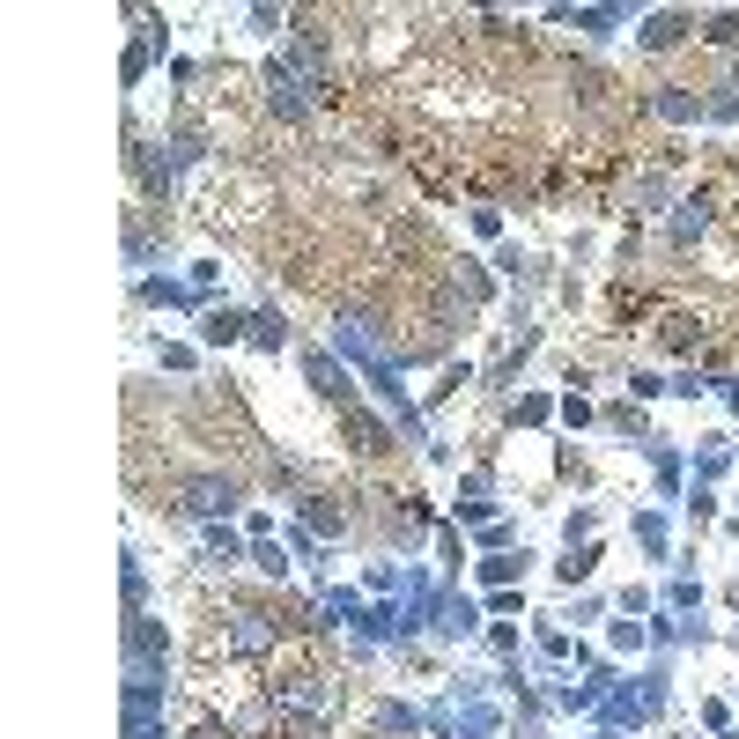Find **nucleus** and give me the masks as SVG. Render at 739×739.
I'll return each mask as SVG.
<instances>
[{
  "mask_svg": "<svg viewBox=\"0 0 739 739\" xmlns=\"http://www.w3.org/2000/svg\"><path fill=\"white\" fill-rule=\"evenodd\" d=\"M230 503H237L230 481H193L185 488V510H200V518H215V510H230Z\"/></svg>",
  "mask_w": 739,
  "mask_h": 739,
  "instance_id": "nucleus-1",
  "label": "nucleus"
},
{
  "mask_svg": "<svg viewBox=\"0 0 739 739\" xmlns=\"http://www.w3.org/2000/svg\"><path fill=\"white\" fill-rule=\"evenodd\" d=\"M710 37H717V45H739V15H725V23H717Z\"/></svg>",
  "mask_w": 739,
  "mask_h": 739,
  "instance_id": "nucleus-2",
  "label": "nucleus"
},
{
  "mask_svg": "<svg viewBox=\"0 0 739 739\" xmlns=\"http://www.w3.org/2000/svg\"><path fill=\"white\" fill-rule=\"evenodd\" d=\"M193 739H230V732H222V725H200V732H193Z\"/></svg>",
  "mask_w": 739,
  "mask_h": 739,
  "instance_id": "nucleus-3",
  "label": "nucleus"
}]
</instances>
